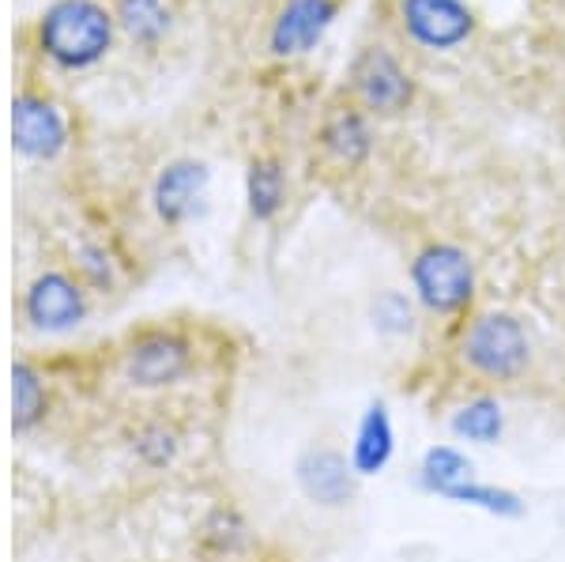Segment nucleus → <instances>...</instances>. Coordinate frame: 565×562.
Instances as JSON below:
<instances>
[{"label":"nucleus","mask_w":565,"mask_h":562,"mask_svg":"<svg viewBox=\"0 0 565 562\" xmlns=\"http://www.w3.org/2000/svg\"><path fill=\"white\" fill-rule=\"evenodd\" d=\"M399 26L423 50L449 53L471 39L476 12L468 0H399Z\"/></svg>","instance_id":"6e6552de"},{"label":"nucleus","mask_w":565,"mask_h":562,"mask_svg":"<svg viewBox=\"0 0 565 562\" xmlns=\"http://www.w3.org/2000/svg\"><path fill=\"white\" fill-rule=\"evenodd\" d=\"M463 362L476 374L490 382H513L524 374L527 359H532V343H527L524 325L513 314H482L463 332Z\"/></svg>","instance_id":"f03ea898"},{"label":"nucleus","mask_w":565,"mask_h":562,"mask_svg":"<svg viewBox=\"0 0 565 562\" xmlns=\"http://www.w3.org/2000/svg\"><path fill=\"white\" fill-rule=\"evenodd\" d=\"M200 540H204L207 551H215V555H238V551L249 543V524L242 521L238 510H231V506H218L204 518L200 524Z\"/></svg>","instance_id":"aec40b11"},{"label":"nucleus","mask_w":565,"mask_h":562,"mask_svg":"<svg viewBox=\"0 0 565 562\" xmlns=\"http://www.w3.org/2000/svg\"><path fill=\"white\" fill-rule=\"evenodd\" d=\"M468 479H471V460L463 449H457V446L426 449L423 468H418V484H423L430 495H445V491H452V487L468 484Z\"/></svg>","instance_id":"a211bd4d"},{"label":"nucleus","mask_w":565,"mask_h":562,"mask_svg":"<svg viewBox=\"0 0 565 562\" xmlns=\"http://www.w3.org/2000/svg\"><path fill=\"white\" fill-rule=\"evenodd\" d=\"M335 12H340V0H287L268 26V53L290 61L317 50V42L335 23Z\"/></svg>","instance_id":"9d476101"},{"label":"nucleus","mask_w":565,"mask_h":562,"mask_svg":"<svg viewBox=\"0 0 565 562\" xmlns=\"http://www.w3.org/2000/svg\"><path fill=\"white\" fill-rule=\"evenodd\" d=\"M72 121L65 106L39 87H20L12 103V148L26 162H53L68 151Z\"/></svg>","instance_id":"20e7f679"},{"label":"nucleus","mask_w":565,"mask_h":562,"mask_svg":"<svg viewBox=\"0 0 565 562\" xmlns=\"http://www.w3.org/2000/svg\"><path fill=\"white\" fill-rule=\"evenodd\" d=\"M212 170L200 159H170L151 181V208L162 226H185L207 208Z\"/></svg>","instance_id":"1a4fd4ad"},{"label":"nucleus","mask_w":565,"mask_h":562,"mask_svg":"<svg viewBox=\"0 0 565 562\" xmlns=\"http://www.w3.org/2000/svg\"><path fill=\"white\" fill-rule=\"evenodd\" d=\"M193 370V348L167 329L140 332L125 351V382L132 389H170Z\"/></svg>","instance_id":"0eeeda50"},{"label":"nucleus","mask_w":565,"mask_h":562,"mask_svg":"<svg viewBox=\"0 0 565 562\" xmlns=\"http://www.w3.org/2000/svg\"><path fill=\"white\" fill-rule=\"evenodd\" d=\"M351 91L362 110L399 114L412 103L415 84H412V72L404 68V61L396 53L385 50V45H366L351 61Z\"/></svg>","instance_id":"423d86ee"},{"label":"nucleus","mask_w":565,"mask_h":562,"mask_svg":"<svg viewBox=\"0 0 565 562\" xmlns=\"http://www.w3.org/2000/svg\"><path fill=\"white\" fill-rule=\"evenodd\" d=\"M354 465L343 457L340 449L328 446H309L302 457L295 460V479L302 487V495L313 506L324 510H340L354 498Z\"/></svg>","instance_id":"9b49d317"},{"label":"nucleus","mask_w":565,"mask_h":562,"mask_svg":"<svg viewBox=\"0 0 565 562\" xmlns=\"http://www.w3.org/2000/svg\"><path fill=\"white\" fill-rule=\"evenodd\" d=\"M415 298L434 314H460L476 298V265L452 242H434L412 261Z\"/></svg>","instance_id":"7ed1b4c3"},{"label":"nucleus","mask_w":565,"mask_h":562,"mask_svg":"<svg viewBox=\"0 0 565 562\" xmlns=\"http://www.w3.org/2000/svg\"><path fill=\"white\" fill-rule=\"evenodd\" d=\"M287 201V174L276 159H253L245 170V208L257 223H271Z\"/></svg>","instance_id":"dca6fc26"},{"label":"nucleus","mask_w":565,"mask_h":562,"mask_svg":"<svg viewBox=\"0 0 565 562\" xmlns=\"http://www.w3.org/2000/svg\"><path fill=\"white\" fill-rule=\"evenodd\" d=\"M392 453H396V431H392V415L381 401H373L359 420L351 446V465L359 476H377L388 468Z\"/></svg>","instance_id":"ddd939ff"},{"label":"nucleus","mask_w":565,"mask_h":562,"mask_svg":"<svg viewBox=\"0 0 565 562\" xmlns=\"http://www.w3.org/2000/svg\"><path fill=\"white\" fill-rule=\"evenodd\" d=\"M34 53L53 72L79 76L98 68L117 45V20L106 0H53L34 20Z\"/></svg>","instance_id":"f257e3e1"},{"label":"nucleus","mask_w":565,"mask_h":562,"mask_svg":"<svg viewBox=\"0 0 565 562\" xmlns=\"http://www.w3.org/2000/svg\"><path fill=\"white\" fill-rule=\"evenodd\" d=\"M45 407H50L45 374L31 359H20L12 370V431L20 434V438L31 434L45 420Z\"/></svg>","instance_id":"2eb2a0df"},{"label":"nucleus","mask_w":565,"mask_h":562,"mask_svg":"<svg viewBox=\"0 0 565 562\" xmlns=\"http://www.w3.org/2000/svg\"><path fill=\"white\" fill-rule=\"evenodd\" d=\"M321 148H324V156L335 159L340 167H359L373 148V129H370L366 110L348 106V110L328 114L321 125Z\"/></svg>","instance_id":"4468645a"},{"label":"nucleus","mask_w":565,"mask_h":562,"mask_svg":"<svg viewBox=\"0 0 565 562\" xmlns=\"http://www.w3.org/2000/svg\"><path fill=\"white\" fill-rule=\"evenodd\" d=\"M373 325H377V332H385V337H404V332H412L415 329L412 298L399 291L377 295V303H373Z\"/></svg>","instance_id":"4be33fe9"},{"label":"nucleus","mask_w":565,"mask_h":562,"mask_svg":"<svg viewBox=\"0 0 565 562\" xmlns=\"http://www.w3.org/2000/svg\"><path fill=\"white\" fill-rule=\"evenodd\" d=\"M117 34L132 53H159L178 31L174 0H114Z\"/></svg>","instance_id":"f8f14e48"},{"label":"nucleus","mask_w":565,"mask_h":562,"mask_svg":"<svg viewBox=\"0 0 565 562\" xmlns=\"http://www.w3.org/2000/svg\"><path fill=\"white\" fill-rule=\"evenodd\" d=\"M505 431V412L494 396H476L452 415V434L463 442H476V446H494Z\"/></svg>","instance_id":"f3484780"},{"label":"nucleus","mask_w":565,"mask_h":562,"mask_svg":"<svg viewBox=\"0 0 565 562\" xmlns=\"http://www.w3.org/2000/svg\"><path fill=\"white\" fill-rule=\"evenodd\" d=\"M181 442L178 434L170 427H162V423H151V427H143L140 434L132 438V453L143 460L148 468H167L170 460L178 457Z\"/></svg>","instance_id":"412c9836"},{"label":"nucleus","mask_w":565,"mask_h":562,"mask_svg":"<svg viewBox=\"0 0 565 562\" xmlns=\"http://www.w3.org/2000/svg\"><path fill=\"white\" fill-rule=\"evenodd\" d=\"M23 321L42 337H65L87 321V287L65 268H42L23 291Z\"/></svg>","instance_id":"39448f33"},{"label":"nucleus","mask_w":565,"mask_h":562,"mask_svg":"<svg viewBox=\"0 0 565 562\" xmlns=\"http://www.w3.org/2000/svg\"><path fill=\"white\" fill-rule=\"evenodd\" d=\"M441 498H449V502H457V506H476V510H487V513H494V518H521L524 513L521 495L505 491V487H494V484H476V479L452 487V491H445Z\"/></svg>","instance_id":"6ab92c4d"}]
</instances>
